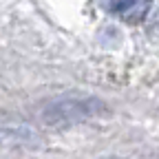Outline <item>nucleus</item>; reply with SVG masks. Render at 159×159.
<instances>
[{
  "label": "nucleus",
  "instance_id": "nucleus-1",
  "mask_svg": "<svg viewBox=\"0 0 159 159\" xmlns=\"http://www.w3.org/2000/svg\"><path fill=\"white\" fill-rule=\"evenodd\" d=\"M111 113L108 104L97 95L86 93H66L55 97L40 111V122L49 128H69L89 119L106 117Z\"/></svg>",
  "mask_w": 159,
  "mask_h": 159
},
{
  "label": "nucleus",
  "instance_id": "nucleus-2",
  "mask_svg": "<svg viewBox=\"0 0 159 159\" xmlns=\"http://www.w3.org/2000/svg\"><path fill=\"white\" fill-rule=\"evenodd\" d=\"M137 2H139V0H117V2L113 5V9H115L117 13H128L130 9L137 7Z\"/></svg>",
  "mask_w": 159,
  "mask_h": 159
}]
</instances>
